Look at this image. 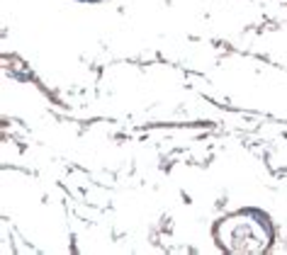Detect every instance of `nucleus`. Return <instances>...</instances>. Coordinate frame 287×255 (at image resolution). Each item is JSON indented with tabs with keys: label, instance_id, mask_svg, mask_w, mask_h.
Segmentation results:
<instances>
[{
	"label": "nucleus",
	"instance_id": "f257e3e1",
	"mask_svg": "<svg viewBox=\"0 0 287 255\" xmlns=\"http://www.w3.org/2000/svg\"><path fill=\"white\" fill-rule=\"evenodd\" d=\"M80 3H100V0H80Z\"/></svg>",
	"mask_w": 287,
	"mask_h": 255
}]
</instances>
